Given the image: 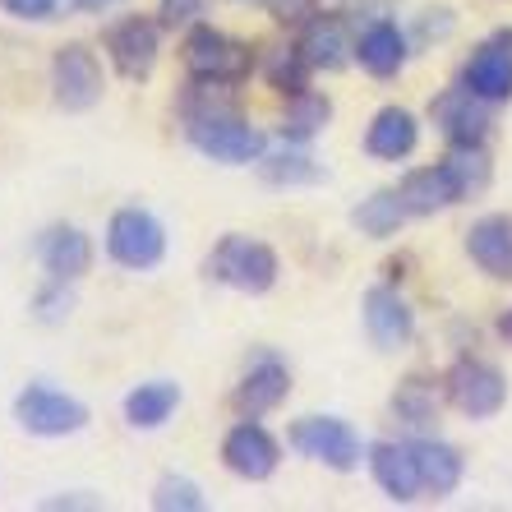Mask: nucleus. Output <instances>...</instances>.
<instances>
[{
    "label": "nucleus",
    "instance_id": "2f4dec72",
    "mask_svg": "<svg viewBox=\"0 0 512 512\" xmlns=\"http://www.w3.org/2000/svg\"><path fill=\"white\" fill-rule=\"evenodd\" d=\"M0 10L14 19H28V24H47V19H56L60 0H0Z\"/></svg>",
    "mask_w": 512,
    "mask_h": 512
},
{
    "label": "nucleus",
    "instance_id": "cd10ccee",
    "mask_svg": "<svg viewBox=\"0 0 512 512\" xmlns=\"http://www.w3.org/2000/svg\"><path fill=\"white\" fill-rule=\"evenodd\" d=\"M259 167L268 185H314V180H323V167L310 153H273L259 157Z\"/></svg>",
    "mask_w": 512,
    "mask_h": 512
},
{
    "label": "nucleus",
    "instance_id": "4be33fe9",
    "mask_svg": "<svg viewBox=\"0 0 512 512\" xmlns=\"http://www.w3.org/2000/svg\"><path fill=\"white\" fill-rule=\"evenodd\" d=\"M356 60L374 74V79H393V74L406 65V33L397 24H388V19H379V24H370L360 33Z\"/></svg>",
    "mask_w": 512,
    "mask_h": 512
},
{
    "label": "nucleus",
    "instance_id": "a211bd4d",
    "mask_svg": "<svg viewBox=\"0 0 512 512\" xmlns=\"http://www.w3.org/2000/svg\"><path fill=\"white\" fill-rule=\"evenodd\" d=\"M370 471L393 503H416L420 494H425V489H420V471H416L411 443H374L370 448Z\"/></svg>",
    "mask_w": 512,
    "mask_h": 512
},
{
    "label": "nucleus",
    "instance_id": "c85d7f7f",
    "mask_svg": "<svg viewBox=\"0 0 512 512\" xmlns=\"http://www.w3.org/2000/svg\"><path fill=\"white\" fill-rule=\"evenodd\" d=\"M153 508L157 512H203V494L185 476H162L153 489Z\"/></svg>",
    "mask_w": 512,
    "mask_h": 512
},
{
    "label": "nucleus",
    "instance_id": "473e14b6",
    "mask_svg": "<svg viewBox=\"0 0 512 512\" xmlns=\"http://www.w3.org/2000/svg\"><path fill=\"white\" fill-rule=\"evenodd\" d=\"M263 5H268L282 24H305L314 14V0H263Z\"/></svg>",
    "mask_w": 512,
    "mask_h": 512
},
{
    "label": "nucleus",
    "instance_id": "6ab92c4d",
    "mask_svg": "<svg viewBox=\"0 0 512 512\" xmlns=\"http://www.w3.org/2000/svg\"><path fill=\"white\" fill-rule=\"evenodd\" d=\"M411 453H416V471H420V489H425L429 499H448L466 476V462L457 453L453 443H439V439H416L411 443Z\"/></svg>",
    "mask_w": 512,
    "mask_h": 512
},
{
    "label": "nucleus",
    "instance_id": "c9c22d12",
    "mask_svg": "<svg viewBox=\"0 0 512 512\" xmlns=\"http://www.w3.org/2000/svg\"><path fill=\"white\" fill-rule=\"evenodd\" d=\"M250 5H263V0H250Z\"/></svg>",
    "mask_w": 512,
    "mask_h": 512
},
{
    "label": "nucleus",
    "instance_id": "c756f323",
    "mask_svg": "<svg viewBox=\"0 0 512 512\" xmlns=\"http://www.w3.org/2000/svg\"><path fill=\"white\" fill-rule=\"evenodd\" d=\"M70 310H74L70 282H56V277H51V286H42V291H37V300H33L37 323H65V319H70Z\"/></svg>",
    "mask_w": 512,
    "mask_h": 512
},
{
    "label": "nucleus",
    "instance_id": "0eeeda50",
    "mask_svg": "<svg viewBox=\"0 0 512 512\" xmlns=\"http://www.w3.org/2000/svg\"><path fill=\"white\" fill-rule=\"evenodd\" d=\"M291 448L310 462H323L328 471H356L360 466V439L346 420L333 416H305L291 425Z\"/></svg>",
    "mask_w": 512,
    "mask_h": 512
},
{
    "label": "nucleus",
    "instance_id": "dca6fc26",
    "mask_svg": "<svg viewBox=\"0 0 512 512\" xmlns=\"http://www.w3.org/2000/svg\"><path fill=\"white\" fill-rule=\"evenodd\" d=\"M37 259L56 282H79L93 268V240L79 227H47L37 240Z\"/></svg>",
    "mask_w": 512,
    "mask_h": 512
},
{
    "label": "nucleus",
    "instance_id": "72a5a7b5",
    "mask_svg": "<svg viewBox=\"0 0 512 512\" xmlns=\"http://www.w3.org/2000/svg\"><path fill=\"white\" fill-rule=\"evenodd\" d=\"M74 5L88 14H102V10H111V5H120V0H74Z\"/></svg>",
    "mask_w": 512,
    "mask_h": 512
},
{
    "label": "nucleus",
    "instance_id": "1a4fd4ad",
    "mask_svg": "<svg viewBox=\"0 0 512 512\" xmlns=\"http://www.w3.org/2000/svg\"><path fill=\"white\" fill-rule=\"evenodd\" d=\"M222 462H227V471L240 480H268L277 471V462H282V448H277V439L268 429L245 416L227 439H222Z\"/></svg>",
    "mask_w": 512,
    "mask_h": 512
},
{
    "label": "nucleus",
    "instance_id": "412c9836",
    "mask_svg": "<svg viewBox=\"0 0 512 512\" xmlns=\"http://www.w3.org/2000/svg\"><path fill=\"white\" fill-rule=\"evenodd\" d=\"M300 51H305V60H310V70H342L356 47H351L346 24L337 19V14H314V19H305Z\"/></svg>",
    "mask_w": 512,
    "mask_h": 512
},
{
    "label": "nucleus",
    "instance_id": "2eb2a0df",
    "mask_svg": "<svg viewBox=\"0 0 512 512\" xmlns=\"http://www.w3.org/2000/svg\"><path fill=\"white\" fill-rule=\"evenodd\" d=\"M466 254L485 277L494 282H512V217L489 213L480 222H471L466 231Z\"/></svg>",
    "mask_w": 512,
    "mask_h": 512
},
{
    "label": "nucleus",
    "instance_id": "9d476101",
    "mask_svg": "<svg viewBox=\"0 0 512 512\" xmlns=\"http://www.w3.org/2000/svg\"><path fill=\"white\" fill-rule=\"evenodd\" d=\"M397 194H402V203H406V213L411 217H434V213H443V208L462 203L466 185H462V176H457L453 162H439V167L406 171V180L397 185Z\"/></svg>",
    "mask_w": 512,
    "mask_h": 512
},
{
    "label": "nucleus",
    "instance_id": "f704fd0d",
    "mask_svg": "<svg viewBox=\"0 0 512 512\" xmlns=\"http://www.w3.org/2000/svg\"><path fill=\"white\" fill-rule=\"evenodd\" d=\"M503 333H508V337H512V314H508V319H503Z\"/></svg>",
    "mask_w": 512,
    "mask_h": 512
},
{
    "label": "nucleus",
    "instance_id": "f03ea898",
    "mask_svg": "<svg viewBox=\"0 0 512 512\" xmlns=\"http://www.w3.org/2000/svg\"><path fill=\"white\" fill-rule=\"evenodd\" d=\"M277 273H282L277 254L254 236H222L217 240V250L208 254V277L222 282V286H231V291H245V296L273 291Z\"/></svg>",
    "mask_w": 512,
    "mask_h": 512
},
{
    "label": "nucleus",
    "instance_id": "20e7f679",
    "mask_svg": "<svg viewBox=\"0 0 512 512\" xmlns=\"http://www.w3.org/2000/svg\"><path fill=\"white\" fill-rule=\"evenodd\" d=\"M14 420L24 434H37V439H65V434H79L88 425V406L70 393L47 388V383H28L14 397Z\"/></svg>",
    "mask_w": 512,
    "mask_h": 512
},
{
    "label": "nucleus",
    "instance_id": "7ed1b4c3",
    "mask_svg": "<svg viewBox=\"0 0 512 512\" xmlns=\"http://www.w3.org/2000/svg\"><path fill=\"white\" fill-rule=\"evenodd\" d=\"M185 70L208 88H231L240 79H250L254 70V51L250 42L222 33V28H194L185 37Z\"/></svg>",
    "mask_w": 512,
    "mask_h": 512
},
{
    "label": "nucleus",
    "instance_id": "a878e982",
    "mask_svg": "<svg viewBox=\"0 0 512 512\" xmlns=\"http://www.w3.org/2000/svg\"><path fill=\"white\" fill-rule=\"evenodd\" d=\"M393 411L406 425H429V420H439V388L429 379H420V374H411L393 393Z\"/></svg>",
    "mask_w": 512,
    "mask_h": 512
},
{
    "label": "nucleus",
    "instance_id": "b1692460",
    "mask_svg": "<svg viewBox=\"0 0 512 512\" xmlns=\"http://www.w3.org/2000/svg\"><path fill=\"white\" fill-rule=\"evenodd\" d=\"M328 120H333V102H328L323 93H310V88H305V93H296L291 97V107H286L282 139L286 143H310Z\"/></svg>",
    "mask_w": 512,
    "mask_h": 512
},
{
    "label": "nucleus",
    "instance_id": "9b49d317",
    "mask_svg": "<svg viewBox=\"0 0 512 512\" xmlns=\"http://www.w3.org/2000/svg\"><path fill=\"white\" fill-rule=\"evenodd\" d=\"M434 125L443 130V139L453 143V148H471V143H485L489 134V111H485V97H476L471 88H448V93L434 97V107H429Z\"/></svg>",
    "mask_w": 512,
    "mask_h": 512
},
{
    "label": "nucleus",
    "instance_id": "423d86ee",
    "mask_svg": "<svg viewBox=\"0 0 512 512\" xmlns=\"http://www.w3.org/2000/svg\"><path fill=\"white\" fill-rule=\"evenodd\" d=\"M443 388H448V402L471 420L499 416L503 402H508V379H503V370L489 365V360H476V356L457 360L453 370H448V379H443Z\"/></svg>",
    "mask_w": 512,
    "mask_h": 512
},
{
    "label": "nucleus",
    "instance_id": "393cba45",
    "mask_svg": "<svg viewBox=\"0 0 512 512\" xmlns=\"http://www.w3.org/2000/svg\"><path fill=\"white\" fill-rule=\"evenodd\" d=\"M406 203H402V194L397 190H379V194H370V199L360 203L356 213H351V222H356L365 236H374V240H388V236H397V227L406 222Z\"/></svg>",
    "mask_w": 512,
    "mask_h": 512
},
{
    "label": "nucleus",
    "instance_id": "39448f33",
    "mask_svg": "<svg viewBox=\"0 0 512 512\" xmlns=\"http://www.w3.org/2000/svg\"><path fill=\"white\" fill-rule=\"evenodd\" d=\"M107 254L130 273H148L167 259V231L148 208H120L107 227Z\"/></svg>",
    "mask_w": 512,
    "mask_h": 512
},
{
    "label": "nucleus",
    "instance_id": "ddd939ff",
    "mask_svg": "<svg viewBox=\"0 0 512 512\" xmlns=\"http://www.w3.org/2000/svg\"><path fill=\"white\" fill-rule=\"evenodd\" d=\"M286 393H291V374H286L282 360L263 351V356L254 360L250 370H245V379L236 383V393H231V406H236L240 416L259 420V416H268L273 406H282Z\"/></svg>",
    "mask_w": 512,
    "mask_h": 512
},
{
    "label": "nucleus",
    "instance_id": "f257e3e1",
    "mask_svg": "<svg viewBox=\"0 0 512 512\" xmlns=\"http://www.w3.org/2000/svg\"><path fill=\"white\" fill-rule=\"evenodd\" d=\"M185 134H190V143L203 157H213V162H222V167H250V162L263 157V148H268L263 130H254L250 120L236 116V111H227V107L190 111Z\"/></svg>",
    "mask_w": 512,
    "mask_h": 512
},
{
    "label": "nucleus",
    "instance_id": "7c9ffc66",
    "mask_svg": "<svg viewBox=\"0 0 512 512\" xmlns=\"http://www.w3.org/2000/svg\"><path fill=\"white\" fill-rule=\"evenodd\" d=\"M157 14H162V28H190L199 24V14H208V0H162Z\"/></svg>",
    "mask_w": 512,
    "mask_h": 512
},
{
    "label": "nucleus",
    "instance_id": "6e6552de",
    "mask_svg": "<svg viewBox=\"0 0 512 512\" xmlns=\"http://www.w3.org/2000/svg\"><path fill=\"white\" fill-rule=\"evenodd\" d=\"M102 88H107V79H102V65H97L93 51H88L84 42H65V47L56 51V60H51V93H56V107L88 111L102 102Z\"/></svg>",
    "mask_w": 512,
    "mask_h": 512
},
{
    "label": "nucleus",
    "instance_id": "4468645a",
    "mask_svg": "<svg viewBox=\"0 0 512 512\" xmlns=\"http://www.w3.org/2000/svg\"><path fill=\"white\" fill-rule=\"evenodd\" d=\"M365 333L379 351H402L411 337H416V314L397 296L393 286H374L365 291Z\"/></svg>",
    "mask_w": 512,
    "mask_h": 512
},
{
    "label": "nucleus",
    "instance_id": "5701e85b",
    "mask_svg": "<svg viewBox=\"0 0 512 512\" xmlns=\"http://www.w3.org/2000/svg\"><path fill=\"white\" fill-rule=\"evenodd\" d=\"M180 406V388L171 379H153V383H139L130 397H125V420L134 429H157L167 425L171 411Z\"/></svg>",
    "mask_w": 512,
    "mask_h": 512
},
{
    "label": "nucleus",
    "instance_id": "bb28decb",
    "mask_svg": "<svg viewBox=\"0 0 512 512\" xmlns=\"http://www.w3.org/2000/svg\"><path fill=\"white\" fill-rule=\"evenodd\" d=\"M263 74H268V84L277 88V93L296 97L310 88V60H305V51L300 47H282L268 56V65H263Z\"/></svg>",
    "mask_w": 512,
    "mask_h": 512
},
{
    "label": "nucleus",
    "instance_id": "f3484780",
    "mask_svg": "<svg viewBox=\"0 0 512 512\" xmlns=\"http://www.w3.org/2000/svg\"><path fill=\"white\" fill-rule=\"evenodd\" d=\"M462 84L485 102H508L512 97V37H494L476 56L466 60Z\"/></svg>",
    "mask_w": 512,
    "mask_h": 512
},
{
    "label": "nucleus",
    "instance_id": "f8f14e48",
    "mask_svg": "<svg viewBox=\"0 0 512 512\" xmlns=\"http://www.w3.org/2000/svg\"><path fill=\"white\" fill-rule=\"evenodd\" d=\"M107 51L125 79H148L157 65V51H162V33H157L153 19L130 14V19H120L107 33Z\"/></svg>",
    "mask_w": 512,
    "mask_h": 512
},
{
    "label": "nucleus",
    "instance_id": "aec40b11",
    "mask_svg": "<svg viewBox=\"0 0 512 512\" xmlns=\"http://www.w3.org/2000/svg\"><path fill=\"white\" fill-rule=\"evenodd\" d=\"M416 143H420V120L406 107H383L370 120V134H365V148L379 162H402V157L416 153Z\"/></svg>",
    "mask_w": 512,
    "mask_h": 512
}]
</instances>
